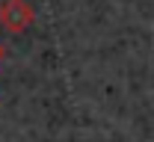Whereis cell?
<instances>
[{"mask_svg": "<svg viewBox=\"0 0 154 142\" xmlns=\"http://www.w3.org/2000/svg\"><path fill=\"white\" fill-rule=\"evenodd\" d=\"M36 21V12L27 0H0V27L12 36L27 33Z\"/></svg>", "mask_w": 154, "mask_h": 142, "instance_id": "cell-1", "label": "cell"}, {"mask_svg": "<svg viewBox=\"0 0 154 142\" xmlns=\"http://www.w3.org/2000/svg\"><path fill=\"white\" fill-rule=\"evenodd\" d=\"M3 53H6V50H3V44H0V62H3Z\"/></svg>", "mask_w": 154, "mask_h": 142, "instance_id": "cell-2", "label": "cell"}]
</instances>
